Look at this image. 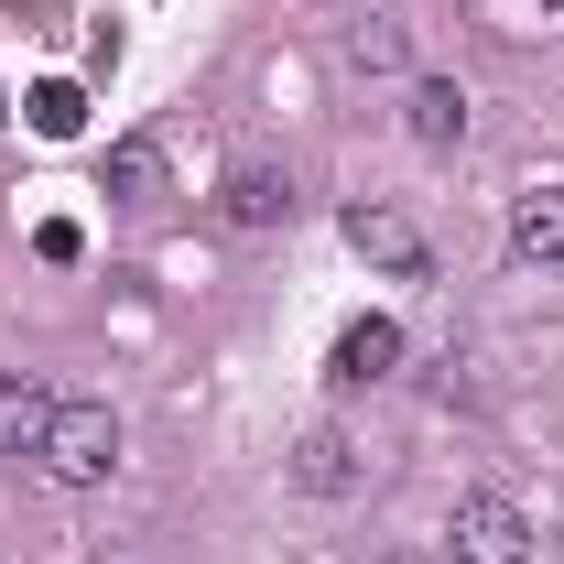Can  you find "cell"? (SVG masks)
Here are the masks:
<instances>
[{
	"label": "cell",
	"mask_w": 564,
	"mask_h": 564,
	"mask_svg": "<svg viewBox=\"0 0 564 564\" xmlns=\"http://www.w3.org/2000/svg\"><path fill=\"white\" fill-rule=\"evenodd\" d=\"M337 228H348V250L369 261V272H391V282H423V272H434V239H423L402 207H380V196H358Z\"/></svg>",
	"instance_id": "3"
},
{
	"label": "cell",
	"mask_w": 564,
	"mask_h": 564,
	"mask_svg": "<svg viewBox=\"0 0 564 564\" xmlns=\"http://www.w3.org/2000/svg\"><path fill=\"white\" fill-rule=\"evenodd\" d=\"M282 478H293L304 499H348L358 478H369V456H358V434H348V423H304V434L282 445Z\"/></svg>",
	"instance_id": "4"
},
{
	"label": "cell",
	"mask_w": 564,
	"mask_h": 564,
	"mask_svg": "<svg viewBox=\"0 0 564 564\" xmlns=\"http://www.w3.org/2000/svg\"><path fill=\"white\" fill-rule=\"evenodd\" d=\"M217 217H228L239 239H261V228L293 217V185H282L272 163H228V174H217Z\"/></svg>",
	"instance_id": "5"
},
{
	"label": "cell",
	"mask_w": 564,
	"mask_h": 564,
	"mask_svg": "<svg viewBox=\"0 0 564 564\" xmlns=\"http://www.w3.org/2000/svg\"><path fill=\"white\" fill-rule=\"evenodd\" d=\"M44 423H55L44 380H0V456H44Z\"/></svg>",
	"instance_id": "9"
},
{
	"label": "cell",
	"mask_w": 564,
	"mask_h": 564,
	"mask_svg": "<svg viewBox=\"0 0 564 564\" xmlns=\"http://www.w3.org/2000/svg\"><path fill=\"white\" fill-rule=\"evenodd\" d=\"M445 564H532V521H521V499L467 489L456 510H445Z\"/></svg>",
	"instance_id": "2"
},
{
	"label": "cell",
	"mask_w": 564,
	"mask_h": 564,
	"mask_svg": "<svg viewBox=\"0 0 564 564\" xmlns=\"http://www.w3.org/2000/svg\"><path fill=\"white\" fill-rule=\"evenodd\" d=\"M510 261H521V272H564V185L510 196Z\"/></svg>",
	"instance_id": "7"
},
{
	"label": "cell",
	"mask_w": 564,
	"mask_h": 564,
	"mask_svg": "<svg viewBox=\"0 0 564 564\" xmlns=\"http://www.w3.org/2000/svg\"><path fill=\"white\" fill-rule=\"evenodd\" d=\"M120 445H131V434H120L109 402H55L44 456H33V467H44L55 489H109V478H120Z\"/></svg>",
	"instance_id": "1"
},
{
	"label": "cell",
	"mask_w": 564,
	"mask_h": 564,
	"mask_svg": "<svg viewBox=\"0 0 564 564\" xmlns=\"http://www.w3.org/2000/svg\"><path fill=\"white\" fill-rule=\"evenodd\" d=\"M33 131H44V141H66V131H87V98H76L66 76H55V87H33Z\"/></svg>",
	"instance_id": "12"
},
{
	"label": "cell",
	"mask_w": 564,
	"mask_h": 564,
	"mask_svg": "<svg viewBox=\"0 0 564 564\" xmlns=\"http://www.w3.org/2000/svg\"><path fill=\"white\" fill-rule=\"evenodd\" d=\"M337 55H348V66H369V76H391V66H402V22H380V11H369V22H348V33H337Z\"/></svg>",
	"instance_id": "11"
},
{
	"label": "cell",
	"mask_w": 564,
	"mask_h": 564,
	"mask_svg": "<svg viewBox=\"0 0 564 564\" xmlns=\"http://www.w3.org/2000/svg\"><path fill=\"white\" fill-rule=\"evenodd\" d=\"M391 369H402V326H391V315H358L348 337H337V358H326L337 391H380Z\"/></svg>",
	"instance_id": "6"
},
{
	"label": "cell",
	"mask_w": 564,
	"mask_h": 564,
	"mask_svg": "<svg viewBox=\"0 0 564 564\" xmlns=\"http://www.w3.org/2000/svg\"><path fill=\"white\" fill-rule=\"evenodd\" d=\"M380 564H445V554H413V543H402V554H380Z\"/></svg>",
	"instance_id": "13"
},
{
	"label": "cell",
	"mask_w": 564,
	"mask_h": 564,
	"mask_svg": "<svg viewBox=\"0 0 564 564\" xmlns=\"http://www.w3.org/2000/svg\"><path fill=\"white\" fill-rule=\"evenodd\" d=\"M402 131H413L423 152H456V141H467V87H456V76H413V98H402Z\"/></svg>",
	"instance_id": "8"
},
{
	"label": "cell",
	"mask_w": 564,
	"mask_h": 564,
	"mask_svg": "<svg viewBox=\"0 0 564 564\" xmlns=\"http://www.w3.org/2000/svg\"><path fill=\"white\" fill-rule=\"evenodd\" d=\"M109 196H120V207H152V196H163V152H152V141H109Z\"/></svg>",
	"instance_id": "10"
}]
</instances>
